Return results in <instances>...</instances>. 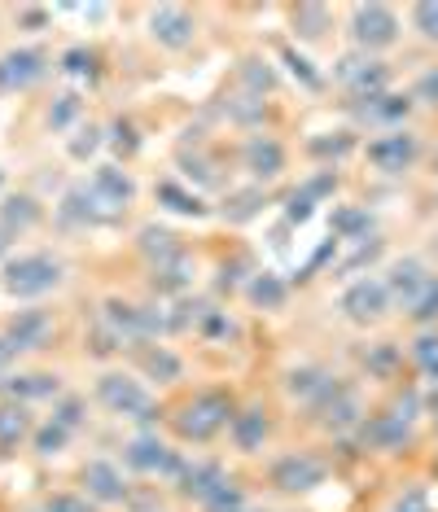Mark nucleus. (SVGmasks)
<instances>
[{"mask_svg":"<svg viewBox=\"0 0 438 512\" xmlns=\"http://www.w3.org/2000/svg\"><path fill=\"white\" fill-rule=\"evenodd\" d=\"M79 482H84V495H88L97 508L132 504L128 477H123V469H119V464H110V460H88L84 469H79Z\"/></svg>","mask_w":438,"mask_h":512,"instance_id":"nucleus-6","label":"nucleus"},{"mask_svg":"<svg viewBox=\"0 0 438 512\" xmlns=\"http://www.w3.org/2000/svg\"><path fill=\"white\" fill-rule=\"evenodd\" d=\"M268 477L281 495H307V491H316V486H325L329 464L320 456H311V451H285L268 469Z\"/></svg>","mask_w":438,"mask_h":512,"instance_id":"nucleus-4","label":"nucleus"},{"mask_svg":"<svg viewBox=\"0 0 438 512\" xmlns=\"http://www.w3.org/2000/svg\"><path fill=\"white\" fill-rule=\"evenodd\" d=\"M342 311H347V320L355 324H373L382 320L390 311V289L382 276H364V281H355L347 294H342Z\"/></svg>","mask_w":438,"mask_h":512,"instance_id":"nucleus-8","label":"nucleus"},{"mask_svg":"<svg viewBox=\"0 0 438 512\" xmlns=\"http://www.w3.org/2000/svg\"><path fill=\"white\" fill-rule=\"evenodd\" d=\"M136 246H141V254L154 267H171V263H184V246L180 237L171 228H158V224H145L141 232H136Z\"/></svg>","mask_w":438,"mask_h":512,"instance_id":"nucleus-18","label":"nucleus"},{"mask_svg":"<svg viewBox=\"0 0 438 512\" xmlns=\"http://www.w3.org/2000/svg\"><path fill=\"white\" fill-rule=\"evenodd\" d=\"M97 399L110 407V412L128 416V421H154V399L128 372H101L97 377Z\"/></svg>","mask_w":438,"mask_h":512,"instance_id":"nucleus-3","label":"nucleus"},{"mask_svg":"<svg viewBox=\"0 0 438 512\" xmlns=\"http://www.w3.org/2000/svg\"><path fill=\"white\" fill-rule=\"evenodd\" d=\"M149 36L163 44V49L180 53L193 44V36H198V22H193V14L180 5H158L154 14H149Z\"/></svg>","mask_w":438,"mask_h":512,"instance_id":"nucleus-10","label":"nucleus"},{"mask_svg":"<svg viewBox=\"0 0 438 512\" xmlns=\"http://www.w3.org/2000/svg\"><path fill=\"white\" fill-rule=\"evenodd\" d=\"M31 434V416L22 403H5L0 407V447H18Z\"/></svg>","mask_w":438,"mask_h":512,"instance_id":"nucleus-30","label":"nucleus"},{"mask_svg":"<svg viewBox=\"0 0 438 512\" xmlns=\"http://www.w3.org/2000/svg\"><path fill=\"white\" fill-rule=\"evenodd\" d=\"M136 364H141V372L149 381H180L184 377V364L176 351H167V346H149L141 342L136 346Z\"/></svg>","mask_w":438,"mask_h":512,"instance_id":"nucleus-24","label":"nucleus"},{"mask_svg":"<svg viewBox=\"0 0 438 512\" xmlns=\"http://www.w3.org/2000/svg\"><path fill=\"white\" fill-rule=\"evenodd\" d=\"M92 193H97V197L110 206L114 215H119L123 206H128L132 197H136V184H132L128 171H119V167H110V162H106V167H97V171H92Z\"/></svg>","mask_w":438,"mask_h":512,"instance_id":"nucleus-19","label":"nucleus"},{"mask_svg":"<svg viewBox=\"0 0 438 512\" xmlns=\"http://www.w3.org/2000/svg\"><path fill=\"white\" fill-rule=\"evenodd\" d=\"M14 355H18V351H14V346H9V342H5V337H0V372H5L9 364H14Z\"/></svg>","mask_w":438,"mask_h":512,"instance_id":"nucleus-56","label":"nucleus"},{"mask_svg":"<svg viewBox=\"0 0 438 512\" xmlns=\"http://www.w3.org/2000/svg\"><path fill=\"white\" fill-rule=\"evenodd\" d=\"M44 219L40 211V202L31 193H9L5 202H0V224H5L14 237H22V232H31Z\"/></svg>","mask_w":438,"mask_h":512,"instance_id":"nucleus-23","label":"nucleus"},{"mask_svg":"<svg viewBox=\"0 0 438 512\" xmlns=\"http://www.w3.org/2000/svg\"><path fill=\"white\" fill-rule=\"evenodd\" d=\"M338 79L364 101V97H377V92L386 88V66L382 62H355V57H347V62H342V71H338Z\"/></svg>","mask_w":438,"mask_h":512,"instance_id":"nucleus-21","label":"nucleus"},{"mask_svg":"<svg viewBox=\"0 0 438 512\" xmlns=\"http://www.w3.org/2000/svg\"><path fill=\"white\" fill-rule=\"evenodd\" d=\"M49 75V57L40 49H9L0 53V92H27Z\"/></svg>","mask_w":438,"mask_h":512,"instance_id":"nucleus-9","label":"nucleus"},{"mask_svg":"<svg viewBox=\"0 0 438 512\" xmlns=\"http://www.w3.org/2000/svg\"><path fill=\"white\" fill-rule=\"evenodd\" d=\"M408 316L417 324H434L438 320V276H430V285L421 289V298L408 307Z\"/></svg>","mask_w":438,"mask_h":512,"instance_id":"nucleus-41","label":"nucleus"},{"mask_svg":"<svg viewBox=\"0 0 438 512\" xmlns=\"http://www.w3.org/2000/svg\"><path fill=\"white\" fill-rule=\"evenodd\" d=\"M390 512H434V508H430V499H425V491H408Z\"/></svg>","mask_w":438,"mask_h":512,"instance_id":"nucleus-53","label":"nucleus"},{"mask_svg":"<svg viewBox=\"0 0 438 512\" xmlns=\"http://www.w3.org/2000/svg\"><path fill=\"white\" fill-rule=\"evenodd\" d=\"M0 337H5L18 355L22 351H40V346L53 337V316L49 311H40V307H27V311H18V316L5 324V333Z\"/></svg>","mask_w":438,"mask_h":512,"instance_id":"nucleus-12","label":"nucleus"},{"mask_svg":"<svg viewBox=\"0 0 438 512\" xmlns=\"http://www.w3.org/2000/svg\"><path fill=\"white\" fill-rule=\"evenodd\" d=\"M281 62L290 66V75H294V79H303V88H311V92H320V88H325V79H320L316 71H311V62H307V57H298L294 49H281Z\"/></svg>","mask_w":438,"mask_h":512,"instance_id":"nucleus-42","label":"nucleus"},{"mask_svg":"<svg viewBox=\"0 0 438 512\" xmlns=\"http://www.w3.org/2000/svg\"><path fill=\"white\" fill-rule=\"evenodd\" d=\"M259 206H263V193L259 189H246V193H233L224 202V215L233 219V224H246V219H255L259 215Z\"/></svg>","mask_w":438,"mask_h":512,"instance_id":"nucleus-37","label":"nucleus"},{"mask_svg":"<svg viewBox=\"0 0 438 512\" xmlns=\"http://www.w3.org/2000/svg\"><path fill=\"white\" fill-rule=\"evenodd\" d=\"M154 197H158V202H163V206H167V211H176V215H193V219L211 215V206H206V202H202V197H198V193L180 189V184H176V180H163V184H158V189H154Z\"/></svg>","mask_w":438,"mask_h":512,"instance_id":"nucleus-29","label":"nucleus"},{"mask_svg":"<svg viewBox=\"0 0 438 512\" xmlns=\"http://www.w3.org/2000/svg\"><path fill=\"white\" fill-rule=\"evenodd\" d=\"M241 167H246L255 180H276L285 171L281 141H272V136H250V141L241 145Z\"/></svg>","mask_w":438,"mask_h":512,"instance_id":"nucleus-15","label":"nucleus"},{"mask_svg":"<svg viewBox=\"0 0 438 512\" xmlns=\"http://www.w3.org/2000/svg\"><path fill=\"white\" fill-rule=\"evenodd\" d=\"M180 167L189 171V180H193V176H198L202 184H215V180H219V176H215V162L202 158V154H180Z\"/></svg>","mask_w":438,"mask_h":512,"instance_id":"nucleus-46","label":"nucleus"},{"mask_svg":"<svg viewBox=\"0 0 438 512\" xmlns=\"http://www.w3.org/2000/svg\"><path fill=\"white\" fill-rule=\"evenodd\" d=\"M351 40L360 44V49H368V53L390 49V44L399 40L395 9H386V5H355V14H351Z\"/></svg>","mask_w":438,"mask_h":512,"instance_id":"nucleus-7","label":"nucleus"},{"mask_svg":"<svg viewBox=\"0 0 438 512\" xmlns=\"http://www.w3.org/2000/svg\"><path fill=\"white\" fill-rule=\"evenodd\" d=\"M333 189H338V176H333V171H320V176H316V180H307L298 193H303L307 202H320V197L333 193Z\"/></svg>","mask_w":438,"mask_h":512,"instance_id":"nucleus-49","label":"nucleus"},{"mask_svg":"<svg viewBox=\"0 0 438 512\" xmlns=\"http://www.w3.org/2000/svg\"><path fill=\"white\" fill-rule=\"evenodd\" d=\"M395 346H390V342H382V346H377V351L373 355H364V364L368 368H373V372H390V368H395Z\"/></svg>","mask_w":438,"mask_h":512,"instance_id":"nucleus-50","label":"nucleus"},{"mask_svg":"<svg viewBox=\"0 0 438 512\" xmlns=\"http://www.w3.org/2000/svg\"><path fill=\"white\" fill-rule=\"evenodd\" d=\"M241 84H246L250 97H263V92L276 88V75L268 62H259V57H250V62H241Z\"/></svg>","mask_w":438,"mask_h":512,"instance_id":"nucleus-34","label":"nucleus"},{"mask_svg":"<svg viewBox=\"0 0 438 512\" xmlns=\"http://www.w3.org/2000/svg\"><path fill=\"white\" fill-rule=\"evenodd\" d=\"M154 512H163V508H154Z\"/></svg>","mask_w":438,"mask_h":512,"instance_id":"nucleus-59","label":"nucleus"},{"mask_svg":"<svg viewBox=\"0 0 438 512\" xmlns=\"http://www.w3.org/2000/svg\"><path fill=\"white\" fill-rule=\"evenodd\" d=\"M412 416H399V412H386V416H373V421L364 425V438L373 442V447H382V451H395L403 447V442L412 438V429H408Z\"/></svg>","mask_w":438,"mask_h":512,"instance_id":"nucleus-26","label":"nucleus"},{"mask_svg":"<svg viewBox=\"0 0 438 512\" xmlns=\"http://www.w3.org/2000/svg\"><path fill=\"white\" fill-rule=\"evenodd\" d=\"M285 390H290L294 399H303V403H311V407H320L333 390H338V381H333L325 368H294L290 377H285Z\"/></svg>","mask_w":438,"mask_h":512,"instance_id":"nucleus-20","label":"nucleus"},{"mask_svg":"<svg viewBox=\"0 0 438 512\" xmlns=\"http://www.w3.org/2000/svg\"><path fill=\"white\" fill-rule=\"evenodd\" d=\"M228 482V473H224V464H215V460H189L184 464V473L176 477V486H180V495L184 499H193V504H206L219 486Z\"/></svg>","mask_w":438,"mask_h":512,"instance_id":"nucleus-14","label":"nucleus"},{"mask_svg":"<svg viewBox=\"0 0 438 512\" xmlns=\"http://www.w3.org/2000/svg\"><path fill=\"white\" fill-rule=\"evenodd\" d=\"M66 149H71V158L84 162V158H92V154H97V149H101V132H97V127H88V132H79V136H75V141L66 145Z\"/></svg>","mask_w":438,"mask_h":512,"instance_id":"nucleus-48","label":"nucleus"},{"mask_svg":"<svg viewBox=\"0 0 438 512\" xmlns=\"http://www.w3.org/2000/svg\"><path fill=\"white\" fill-rule=\"evenodd\" d=\"M246 508H250V504H246V491H241L233 477H228V482L219 486V491L202 504V512H246Z\"/></svg>","mask_w":438,"mask_h":512,"instance_id":"nucleus-36","label":"nucleus"},{"mask_svg":"<svg viewBox=\"0 0 438 512\" xmlns=\"http://www.w3.org/2000/svg\"><path fill=\"white\" fill-rule=\"evenodd\" d=\"M368 228V211H338L333 215V232L338 237H355V232Z\"/></svg>","mask_w":438,"mask_h":512,"instance_id":"nucleus-47","label":"nucleus"},{"mask_svg":"<svg viewBox=\"0 0 438 512\" xmlns=\"http://www.w3.org/2000/svg\"><path fill=\"white\" fill-rule=\"evenodd\" d=\"M412 27L430 44H438V0H421V5L412 9Z\"/></svg>","mask_w":438,"mask_h":512,"instance_id":"nucleus-43","label":"nucleus"},{"mask_svg":"<svg viewBox=\"0 0 438 512\" xmlns=\"http://www.w3.org/2000/svg\"><path fill=\"white\" fill-rule=\"evenodd\" d=\"M62 71L75 75V79H92L97 75V53L84 49V44H79V49H66L62 53Z\"/></svg>","mask_w":438,"mask_h":512,"instance_id":"nucleus-40","label":"nucleus"},{"mask_svg":"<svg viewBox=\"0 0 438 512\" xmlns=\"http://www.w3.org/2000/svg\"><path fill=\"white\" fill-rule=\"evenodd\" d=\"M268 429H272V421H268V407H241V412L233 416V425H228V438H233V447L237 451H246V456H255V451L268 442Z\"/></svg>","mask_w":438,"mask_h":512,"instance_id":"nucleus-16","label":"nucleus"},{"mask_svg":"<svg viewBox=\"0 0 438 512\" xmlns=\"http://www.w3.org/2000/svg\"><path fill=\"white\" fill-rule=\"evenodd\" d=\"M246 512H250V508H246Z\"/></svg>","mask_w":438,"mask_h":512,"instance_id":"nucleus-60","label":"nucleus"},{"mask_svg":"<svg viewBox=\"0 0 438 512\" xmlns=\"http://www.w3.org/2000/svg\"><path fill=\"white\" fill-rule=\"evenodd\" d=\"M417 359H421L425 368L438 364V337H421V342H417Z\"/></svg>","mask_w":438,"mask_h":512,"instance_id":"nucleus-54","label":"nucleus"},{"mask_svg":"<svg viewBox=\"0 0 438 512\" xmlns=\"http://www.w3.org/2000/svg\"><path fill=\"white\" fill-rule=\"evenodd\" d=\"M290 22H294L298 40H320L329 31V9L325 5H298L290 14Z\"/></svg>","mask_w":438,"mask_h":512,"instance_id":"nucleus-31","label":"nucleus"},{"mask_svg":"<svg viewBox=\"0 0 438 512\" xmlns=\"http://www.w3.org/2000/svg\"><path fill=\"white\" fill-rule=\"evenodd\" d=\"M79 114H84V101H79L75 92H66V97H57V106H49V127L53 132H66Z\"/></svg>","mask_w":438,"mask_h":512,"instance_id":"nucleus-39","label":"nucleus"},{"mask_svg":"<svg viewBox=\"0 0 438 512\" xmlns=\"http://www.w3.org/2000/svg\"><path fill=\"white\" fill-rule=\"evenodd\" d=\"M412 110L408 97H399V92H377V97H364V106H355L364 123H403Z\"/></svg>","mask_w":438,"mask_h":512,"instance_id":"nucleus-27","label":"nucleus"},{"mask_svg":"<svg viewBox=\"0 0 438 512\" xmlns=\"http://www.w3.org/2000/svg\"><path fill=\"white\" fill-rule=\"evenodd\" d=\"M18 22H22V27H44L49 14H44V9H18Z\"/></svg>","mask_w":438,"mask_h":512,"instance_id":"nucleus-55","label":"nucleus"},{"mask_svg":"<svg viewBox=\"0 0 438 512\" xmlns=\"http://www.w3.org/2000/svg\"><path fill=\"white\" fill-rule=\"evenodd\" d=\"M123 464H128V469H136V473H149V477H171V482H176V477L184 473V460L180 451H171L163 438H154V434H141V438H132L128 447H123Z\"/></svg>","mask_w":438,"mask_h":512,"instance_id":"nucleus-5","label":"nucleus"},{"mask_svg":"<svg viewBox=\"0 0 438 512\" xmlns=\"http://www.w3.org/2000/svg\"><path fill=\"white\" fill-rule=\"evenodd\" d=\"M417 97L425 101V106H438V66H434V71H425V75H421Z\"/></svg>","mask_w":438,"mask_h":512,"instance_id":"nucleus-52","label":"nucleus"},{"mask_svg":"<svg viewBox=\"0 0 438 512\" xmlns=\"http://www.w3.org/2000/svg\"><path fill=\"white\" fill-rule=\"evenodd\" d=\"M198 333H206V337H237V324L228 320V311H202Z\"/></svg>","mask_w":438,"mask_h":512,"instance_id":"nucleus-45","label":"nucleus"},{"mask_svg":"<svg viewBox=\"0 0 438 512\" xmlns=\"http://www.w3.org/2000/svg\"><path fill=\"white\" fill-rule=\"evenodd\" d=\"M62 272L66 267L53 254H18L5 263V289L14 298H44L62 285Z\"/></svg>","mask_w":438,"mask_h":512,"instance_id":"nucleus-2","label":"nucleus"},{"mask_svg":"<svg viewBox=\"0 0 438 512\" xmlns=\"http://www.w3.org/2000/svg\"><path fill=\"white\" fill-rule=\"evenodd\" d=\"M84 412H88L84 399H75V394H62V399L53 403V416H49V421H57L62 429H71V434H75V429L84 425Z\"/></svg>","mask_w":438,"mask_h":512,"instance_id":"nucleus-38","label":"nucleus"},{"mask_svg":"<svg viewBox=\"0 0 438 512\" xmlns=\"http://www.w3.org/2000/svg\"><path fill=\"white\" fill-rule=\"evenodd\" d=\"M355 149V136L351 132H320L307 141V154L311 158H347Z\"/></svg>","mask_w":438,"mask_h":512,"instance_id":"nucleus-32","label":"nucleus"},{"mask_svg":"<svg viewBox=\"0 0 438 512\" xmlns=\"http://www.w3.org/2000/svg\"><path fill=\"white\" fill-rule=\"evenodd\" d=\"M57 215H62V224H79V228H97V224H110L114 219L110 206L92 193V184H75V189H66Z\"/></svg>","mask_w":438,"mask_h":512,"instance_id":"nucleus-11","label":"nucleus"},{"mask_svg":"<svg viewBox=\"0 0 438 512\" xmlns=\"http://www.w3.org/2000/svg\"><path fill=\"white\" fill-rule=\"evenodd\" d=\"M9 241H18V237H14V232H9L5 224H0V254H5V250H9Z\"/></svg>","mask_w":438,"mask_h":512,"instance_id":"nucleus-57","label":"nucleus"},{"mask_svg":"<svg viewBox=\"0 0 438 512\" xmlns=\"http://www.w3.org/2000/svg\"><path fill=\"white\" fill-rule=\"evenodd\" d=\"M66 442H71V429H62L57 421H44L40 429H31V447H36V456H57V451H66Z\"/></svg>","mask_w":438,"mask_h":512,"instance_id":"nucleus-33","label":"nucleus"},{"mask_svg":"<svg viewBox=\"0 0 438 512\" xmlns=\"http://www.w3.org/2000/svg\"><path fill=\"white\" fill-rule=\"evenodd\" d=\"M5 394L9 403H31V399H62V377L53 372H14L5 377Z\"/></svg>","mask_w":438,"mask_h":512,"instance_id":"nucleus-17","label":"nucleus"},{"mask_svg":"<svg viewBox=\"0 0 438 512\" xmlns=\"http://www.w3.org/2000/svg\"><path fill=\"white\" fill-rule=\"evenodd\" d=\"M233 416H237V407H233L228 394L202 390V394H193V399L184 403L176 416H171V425H176V434L184 442H211L219 429L233 425Z\"/></svg>","mask_w":438,"mask_h":512,"instance_id":"nucleus-1","label":"nucleus"},{"mask_svg":"<svg viewBox=\"0 0 438 512\" xmlns=\"http://www.w3.org/2000/svg\"><path fill=\"white\" fill-rule=\"evenodd\" d=\"M430 285V276H425V267L417 263V259H403V263H395L390 267V281H386V289H390V302H417L421 298V289Z\"/></svg>","mask_w":438,"mask_h":512,"instance_id":"nucleus-25","label":"nucleus"},{"mask_svg":"<svg viewBox=\"0 0 438 512\" xmlns=\"http://www.w3.org/2000/svg\"><path fill=\"white\" fill-rule=\"evenodd\" d=\"M311 206H316V202H307L303 193H294L290 206H285V219H290V224H307V219H311Z\"/></svg>","mask_w":438,"mask_h":512,"instance_id":"nucleus-51","label":"nucleus"},{"mask_svg":"<svg viewBox=\"0 0 438 512\" xmlns=\"http://www.w3.org/2000/svg\"><path fill=\"white\" fill-rule=\"evenodd\" d=\"M316 412H320V425L333 429V434H342V429H351L355 421H360V399H355L347 386H338L325 403L316 407Z\"/></svg>","mask_w":438,"mask_h":512,"instance_id":"nucleus-22","label":"nucleus"},{"mask_svg":"<svg viewBox=\"0 0 438 512\" xmlns=\"http://www.w3.org/2000/svg\"><path fill=\"white\" fill-rule=\"evenodd\" d=\"M0 189H5V171H0Z\"/></svg>","mask_w":438,"mask_h":512,"instance_id":"nucleus-58","label":"nucleus"},{"mask_svg":"<svg viewBox=\"0 0 438 512\" xmlns=\"http://www.w3.org/2000/svg\"><path fill=\"white\" fill-rule=\"evenodd\" d=\"M36 512H97V504L79 491H53V495L40 499Z\"/></svg>","mask_w":438,"mask_h":512,"instance_id":"nucleus-35","label":"nucleus"},{"mask_svg":"<svg viewBox=\"0 0 438 512\" xmlns=\"http://www.w3.org/2000/svg\"><path fill=\"white\" fill-rule=\"evenodd\" d=\"M417 154H421V145L412 132H386L377 141H368V162L377 171H408L417 162Z\"/></svg>","mask_w":438,"mask_h":512,"instance_id":"nucleus-13","label":"nucleus"},{"mask_svg":"<svg viewBox=\"0 0 438 512\" xmlns=\"http://www.w3.org/2000/svg\"><path fill=\"white\" fill-rule=\"evenodd\" d=\"M110 145L119 149V154H136V149H141L136 123H132V119H114V123H110Z\"/></svg>","mask_w":438,"mask_h":512,"instance_id":"nucleus-44","label":"nucleus"},{"mask_svg":"<svg viewBox=\"0 0 438 512\" xmlns=\"http://www.w3.org/2000/svg\"><path fill=\"white\" fill-rule=\"evenodd\" d=\"M246 298L250 307H263V311H281L285 298H290V289H285V281L276 272H255L246 285Z\"/></svg>","mask_w":438,"mask_h":512,"instance_id":"nucleus-28","label":"nucleus"}]
</instances>
